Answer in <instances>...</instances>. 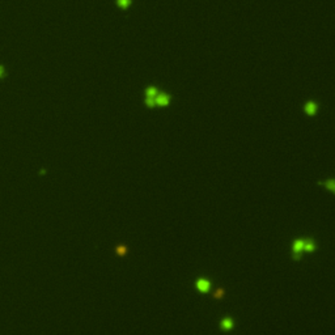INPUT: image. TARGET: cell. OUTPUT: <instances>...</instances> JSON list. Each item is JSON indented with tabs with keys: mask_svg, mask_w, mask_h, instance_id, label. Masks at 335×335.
Here are the masks:
<instances>
[{
	"mask_svg": "<svg viewBox=\"0 0 335 335\" xmlns=\"http://www.w3.org/2000/svg\"><path fill=\"white\" fill-rule=\"evenodd\" d=\"M304 253V238H297L292 244V258L293 260H300Z\"/></svg>",
	"mask_w": 335,
	"mask_h": 335,
	"instance_id": "obj_1",
	"label": "cell"
},
{
	"mask_svg": "<svg viewBox=\"0 0 335 335\" xmlns=\"http://www.w3.org/2000/svg\"><path fill=\"white\" fill-rule=\"evenodd\" d=\"M211 285H212V283H211V280L208 279H204V278H200L196 280V283H195V287L196 289L199 291V292L202 293H207V292H210L211 291Z\"/></svg>",
	"mask_w": 335,
	"mask_h": 335,
	"instance_id": "obj_2",
	"label": "cell"
},
{
	"mask_svg": "<svg viewBox=\"0 0 335 335\" xmlns=\"http://www.w3.org/2000/svg\"><path fill=\"white\" fill-rule=\"evenodd\" d=\"M233 327H234V321L232 317H225L220 321V329L224 330V331H230V330H233Z\"/></svg>",
	"mask_w": 335,
	"mask_h": 335,
	"instance_id": "obj_3",
	"label": "cell"
},
{
	"mask_svg": "<svg viewBox=\"0 0 335 335\" xmlns=\"http://www.w3.org/2000/svg\"><path fill=\"white\" fill-rule=\"evenodd\" d=\"M170 102V97L166 93H160L156 97V106H168Z\"/></svg>",
	"mask_w": 335,
	"mask_h": 335,
	"instance_id": "obj_4",
	"label": "cell"
},
{
	"mask_svg": "<svg viewBox=\"0 0 335 335\" xmlns=\"http://www.w3.org/2000/svg\"><path fill=\"white\" fill-rule=\"evenodd\" d=\"M317 250V245L313 238H304V251L305 253H313Z\"/></svg>",
	"mask_w": 335,
	"mask_h": 335,
	"instance_id": "obj_5",
	"label": "cell"
},
{
	"mask_svg": "<svg viewBox=\"0 0 335 335\" xmlns=\"http://www.w3.org/2000/svg\"><path fill=\"white\" fill-rule=\"evenodd\" d=\"M317 111V103L316 102H308L305 105V113L309 115H314Z\"/></svg>",
	"mask_w": 335,
	"mask_h": 335,
	"instance_id": "obj_6",
	"label": "cell"
},
{
	"mask_svg": "<svg viewBox=\"0 0 335 335\" xmlns=\"http://www.w3.org/2000/svg\"><path fill=\"white\" fill-rule=\"evenodd\" d=\"M117 4H118V6H119L121 8L126 9V8H129V7H130L131 0H117Z\"/></svg>",
	"mask_w": 335,
	"mask_h": 335,
	"instance_id": "obj_7",
	"label": "cell"
},
{
	"mask_svg": "<svg viewBox=\"0 0 335 335\" xmlns=\"http://www.w3.org/2000/svg\"><path fill=\"white\" fill-rule=\"evenodd\" d=\"M115 251H117V254H119V255H126L127 254V248L126 246H119V248L115 249Z\"/></svg>",
	"mask_w": 335,
	"mask_h": 335,
	"instance_id": "obj_8",
	"label": "cell"
},
{
	"mask_svg": "<svg viewBox=\"0 0 335 335\" xmlns=\"http://www.w3.org/2000/svg\"><path fill=\"white\" fill-rule=\"evenodd\" d=\"M321 185L329 187L330 191H334V181H333V179H330L329 182H321Z\"/></svg>",
	"mask_w": 335,
	"mask_h": 335,
	"instance_id": "obj_9",
	"label": "cell"
},
{
	"mask_svg": "<svg viewBox=\"0 0 335 335\" xmlns=\"http://www.w3.org/2000/svg\"><path fill=\"white\" fill-rule=\"evenodd\" d=\"M223 296H224V289L223 288H219L214 295L215 298H223Z\"/></svg>",
	"mask_w": 335,
	"mask_h": 335,
	"instance_id": "obj_10",
	"label": "cell"
},
{
	"mask_svg": "<svg viewBox=\"0 0 335 335\" xmlns=\"http://www.w3.org/2000/svg\"><path fill=\"white\" fill-rule=\"evenodd\" d=\"M3 75H4V68H3L2 66H0V79L3 77Z\"/></svg>",
	"mask_w": 335,
	"mask_h": 335,
	"instance_id": "obj_11",
	"label": "cell"
}]
</instances>
